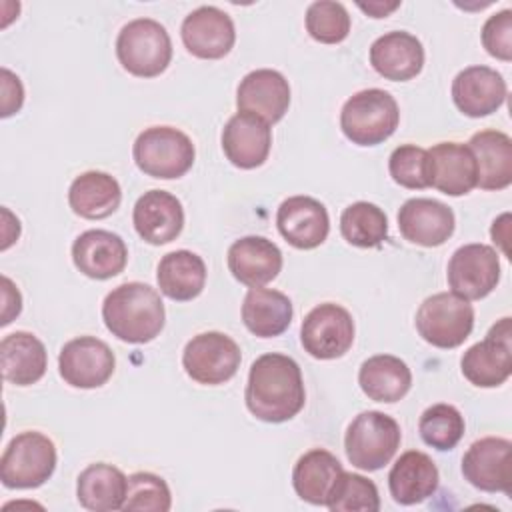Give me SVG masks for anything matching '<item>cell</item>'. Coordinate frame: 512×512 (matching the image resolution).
<instances>
[{
    "label": "cell",
    "instance_id": "6da1fadb",
    "mask_svg": "<svg viewBox=\"0 0 512 512\" xmlns=\"http://www.w3.org/2000/svg\"><path fill=\"white\" fill-rule=\"evenodd\" d=\"M244 400L250 414L262 422L280 424L294 418L306 402L296 360L276 352L258 356L250 366Z\"/></svg>",
    "mask_w": 512,
    "mask_h": 512
},
{
    "label": "cell",
    "instance_id": "7a4b0ae2",
    "mask_svg": "<svg viewBox=\"0 0 512 512\" xmlns=\"http://www.w3.org/2000/svg\"><path fill=\"white\" fill-rule=\"evenodd\" d=\"M106 328L122 342L144 344L154 340L164 328V302L160 294L142 282L116 286L102 304Z\"/></svg>",
    "mask_w": 512,
    "mask_h": 512
},
{
    "label": "cell",
    "instance_id": "3957f363",
    "mask_svg": "<svg viewBox=\"0 0 512 512\" xmlns=\"http://www.w3.org/2000/svg\"><path fill=\"white\" fill-rule=\"evenodd\" d=\"M400 122L396 100L380 88H368L352 94L340 112L344 136L358 146H376L388 140Z\"/></svg>",
    "mask_w": 512,
    "mask_h": 512
},
{
    "label": "cell",
    "instance_id": "277c9868",
    "mask_svg": "<svg viewBox=\"0 0 512 512\" xmlns=\"http://www.w3.org/2000/svg\"><path fill=\"white\" fill-rule=\"evenodd\" d=\"M402 440L398 422L378 410L360 412L348 426L344 450L352 466L374 472L384 468Z\"/></svg>",
    "mask_w": 512,
    "mask_h": 512
},
{
    "label": "cell",
    "instance_id": "5b68a950",
    "mask_svg": "<svg viewBox=\"0 0 512 512\" xmlns=\"http://www.w3.org/2000/svg\"><path fill=\"white\" fill-rule=\"evenodd\" d=\"M116 56L124 70L138 78L162 74L172 60V42L166 28L152 18H136L122 26L116 38Z\"/></svg>",
    "mask_w": 512,
    "mask_h": 512
},
{
    "label": "cell",
    "instance_id": "8992f818",
    "mask_svg": "<svg viewBox=\"0 0 512 512\" xmlns=\"http://www.w3.org/2000/svg\"><path fill=\"white\" fill-rule=\"evenodd\" d=\"M132 156L144 174L172 180L184 176L192 168L196 150L182 130L172 126H152L138 134Z\"/></svg>",
    "mask_w": 512,
    "mask_h": 512
},
{
    "label": "cell",
    "instance_id": "52a82bcc",
    "mask_svg": "<svg viewBox=\"0 0 512 512\" xmlns=\"http://www.w3.org/2000/svg\"><path fill=\"white\" fill-rule=\"evenodd\" d=\"M56 468V446L42 432L16 434L2 452L0 480L6 488H38Z\"/></svg>",
    "mask_w": 512,
    "mask_h": 512
},
{
    "label": "cell",
    "instance_id": "ba28073f",
    "mask_svg": "<svg viewBox=\"0 0 512 512\" xmlns=\"http://www.w3.org/2000/svg\"><path fill=\"white\" fill-rule=\"evenodd\" d=\"M474 328L472 304L454 294L438 292L428 296L416 312L418 334L436 348L460 346Z\"/></svg>",
    "mask_w": 512,
    "mask_h": 512
},
{
    "label": "cell",
    "instance_id": "9c48e42d",
    "mask_svg": "<svg viewBox=\"0 0 512 512\" xmlns=\"http://www.w3.org/2000/svg\"><path fill=\"white\" fill-rule=\"evenodd\" d=\"M460 368L464 378L480 388H496L512 374V322L510 318L498 320L482 342L470 346Z\"/></svg>",
    "mask_w": 512,
    "mask_h": 512
},
{
    "label": "cell",
    "instance_id": "30bf717a",
    "mask_svg": "<svg viewBox=\"0 0 512 512\" xmlns=\"http://www.w3.org/2000/svg\"><path fill=\"white\" fill-rule=\"evenodd\" d=\"M238 344L222 332H202L188 340L182 352V366L186 374L206 386L228 382L240 368Z\"/></svg>",
    "mask_w": 512,
    "mask_h": 512
},
{
    "label": "cell",
    "instance_id": "8fae6325",
    "mask_svg": "<svg viewBox=\"0 0 512 512\" xmlns=\"http://www.w3.org/2000/svg\"><path fill=\"white\" fill-rule=\"evenodd\" d=\"M300 342L318 360L340 358L354 342V320L340 304H318L302 320Z\"/></svg>",
    "mask_w": 512,
    "mask_h": 512
},
{
    "label": "cell",
    "instance_id": "7c38bea8",
    "mask_svg": "<svg viewBox=\"0 0 512 512\" xmlns=\"http://www.w3.org/2000/svg\"><path fill=\"white\" fill-rule=\"evenodd\" d=\"M448 284L454 294L466 300L488 296L500 280V260L492 246L464 244L448 262Z\"/></svg>",
    "mask_w": 512,
    "mask_h": 512
},
{
    "label": "cell",
    "instance_id": "4fadbf2b",
    "mask_svg": "<svg viewBox=\"0 0 512 512\" xmlns=\"http://www.w3.org/2000/svg\"><path fill=\"white\" fill-rule=\"evenodd\" d=\"M114 368V352L94 336H80L66 342L58 356V372L74 388H98L110 380Z\"/></svg>",
    "mask_w": 512,
    "mask_h": 512
},
{
    "label": "cell",
    "instance_id": "5bb4252c",
    "mask_svg": "<svg viewBox=\"0 0 512 512\" xmlns=\"http://www.w3.org/2000/svg\"><path fill=\"white\" fill-rule=\"evenodd\" d=\"M464 478L484 492H512V442L486 436L470 444L462 458Z\"/></svg>",
    "mask_w": 512,
    "mask_h": 512
},
{
    "label": "cell",
    "instance_id": "9a60e30c",
    "mask_svg": "<svg viewBox=\"0 0 512 512\" xmlns=\"http://www.w3.org/2000/svg\"><path fill=\"white\" fill-rule=\"evenodd\" d=\"M186 50L202 60L224 58L236 40L232 18L216 6H200L192 10L180 28Z\"/></svg>",
    "mask_w": 512,
    "mask_h": 512
},
{
    "label": "cell",
    "instance_id": "2e32d148",
    "mask_svg": "<svg viewBox=\"0 0 512 512\" xmlns=\"http://www.w3.org/2000/svg\"><path fill=\"white\" fill-rule=\"evenodd\" d=\"M236 106L238 112H248L274 124L282 120L290 106L288 80L270 68L252 70L238 84Z\"/></svg>",
    "mask_w": 512,
    "mask_h": 512
},
{
    "label": "cell",
    "instance_id": "e0dca14e",
    "mask_svg": "<svg viewBox=\"0 0 512 512\" xmlns=\"http://www.w3.org/2000/svg\"><path fill=\"white\" fill-rule=\"evenodd\" d=\"M276 224L284 240L300 250L320 246L330 232L326 206L310 196L286 198L278 208Z\"/></svg>",
    "mask_w": 512,
    "mask_h": 512
},
{
    "label": "cell",
    "instance_id": "ac0fdd59",
    "mask_svg": "<svg viewBox=\"0 0 512 512\" xmlns=\"http://www.w3.org/2000/svg\"><path fill=\"white\" fill-rule=\"evenodd\" d=\"M132 222L144 242L162 246L176 240L182 232L184 208L174 194L166 190H150L136 200Z\"/></svg>",
    "mask_w": 512,
    "mask_h": 512
},
{
    "label": "cell",
    "instance_id": "d6986e66",
    "mask_svg": "<svg viewBox=\"0 0 512 512\" xmlns=\"http://www.w3.org/2000/svg\"><path fill=\"white\" fill-rule=\"evenodd\" d=\"M454 212L434 198H410L398 210L400 234L418 246L434 248L454 232Z\"/></svg>",
    "mask_w": 512,
    "mask_h": 512
},
{
    "label": "cell",
    "instance_id": "ffe728a7",
    "mask_svg": "<svg viewBox=\"0 0 512 512\" xmlns=\"http://www.w3.org/2000/svg\"><path fill=\"white\" fill-rule=\"evenodd\" d=\"M270 146V124L254 114L236 112L222 130V150L236 168L252 170L262 166L270 154Z\"/></svg>",
    "mask_w": 512,
    "mask_h": 512
},
{
    "label": "cell",
    "instance_id": "44dd1931",
    "mask_svg": "<svg viewBox=\"0 0 512 512\" xmlns=\"http://www.w3.org/2000/svg\"><path fill=\"white\" fill-rule=\"evenodd\" d=\"M452 100L464 116H488L504 104L506 80L494 68L468 66L452 82Z\"/></svg>",
    "mask_w": 512,
    "mask_h": 512
},
{
    "label": "cell",
    "instance_id": "7402d4cb",
    "mask_svg": "<svg viewBox=\"0 0 512 512\" xmlns=\"http://www.w3.org/2000/svg\"><path fill=\"white\" fill-rule=\"evenodd\" d=\"M72 260L84 276L108 280L124 270L128 248L114 232L86 230L72 244Z\"/></svg>",
    "mask_w": 512,
    "mask_h": 512
},
{
    "label": "cell",
    "instance_id": "603a6c76",
    "mask_svg": "<svg viewBox=\"0 0 512 512\" xmlns=\"http://www.w3.org/2000/svg\"><path fill=\"white\" fill-rule=\"evenodd\" d=\"M226 260L232 276L250 288L272 282L282 270L280 248L264 236H244L236 240L228 248Z\"/></svg>",
    "mask_w": 512,
    "mask_h": 512
},
{
    "label": "cell",
    "instance_id": "cb8c5ba5",
    "mask_svg": "<svg viewBox=\"0 0 512 512\" xmlns=\"http://www.w3.org/2000/svg\"><path fill=\"white\" fill-rule=\"evenodd\" d=\"M370 64L386 80H410L420 74L424 66L422 42L404 30L386 32L372 42Z\"/></svg>",
    "mask_w": 512,
    "mask_h": 512
},
{
    "label": "cell",
    "instance_id": "d4e9b609",
    "mask_svg": "<svg viewBox=\"0 0 512 512\" xmlns=\"http://www.w3.org/2000/svg\"><path fill=\"white\" fill-rule=\"evenodd\" d=\"M430 186L448 196H464L476 188L478 168L472 150L458 142H440L428 150Z\"/></svg>",
    "mask_w": 512,
    "mask_h": 512
},
{
    "label": "cell",
    "instance_id": "484cf974",
    "mask_svg": "<svg viewBox=\"0 0 512 512\" xmlns=\"http://www.w3.org/2000/svg\"><path fill=\"white\" fill-rule=\"evenodd\" d=\"M438 468L432 458L420 450L404 452L388 474L392 498L402 506H412L430 498L438 488Z\"/></svg>",
    "mask_w": 512,
    "mask_h": 512
},
{
    "label": "cell",
    "instance_id": "4316f807",
    "mask_svg": "<svg viewBox=\"0 0 512 512\" xmlns=\"http://www.w3.org/2000/svg\"><path fill=\"white\" fill-rule=\"evenodd\" d=\"M478 168L476 186L482 190H502L512 182V140L500 130H480L466 144Z\"/></svg>",
    "mask_w": 512,
    "mask_h": 512
},
{
    "label": "cell",
    "instance_id": "83f0119b",
    "mask_svg": "<svg viewBox=\"0 0 512 512\" xmlns=\"http://www.w3.org/2000/svg\"><path fill=\"white\" fill-rule=\"evenodd\" d=\"M342 472V464L332 452L314 448L302 454L294 464L292 486L302 500L316 506H326Z\"/></svg>",
    "mask_w": 512,
    "mask_h": 512
},
{
    "label": "cell",
    "instance_id": "f1b7e54d",
    "mask_svg": "<svg viewBox=\"0 0 512 512\" xmlns=\"http://www.w3.org/2000/svg\"><path fill=\"white\" fill-rule=\"evenodd\" d=\"M122 190L114 176L88 170L74 178L68 190V204L74 214L88 220H100L114 214L120 206Z\"/></svg>",
    "mask_w": 512,
    "mask_h": 512
},
{
    "label": "cell",
    "instance_id": "f546056e",
    "mask_svg": "<svg viewBox=\"0 0 512 512\" xmlns=\"http://www.w3.org/2000/svg\"><path fill=\"white\" fill-rule=\"evenodd\" d=\"M362 392L374 402H398L412 386V374L404 360L392 354H376L362 362L358 372Z\"/></svg>",
    "mask_w": 512,
    "mask_h": 512
},
{
    "label": "cell",
    "instance_id": "4dcf8cb0",
    "mask_svg": "<svg viewBox=\"0 0 512 512\" xmlns=\"http://www.w3.org/2000/svg\"><path fill=\"white\" fill-rule=\"evenodd\" d=\"M2 374L10 384L30 386L46 372V348L30 332L18 330L0 342Z\"/></svg>",
    "mask_w": 512,
    "mask_h": 512
},
{
    "label": "cell",
    "instance_id": "1f68e13d",
    "mask_svg": "<svg viewBox=\"0 0 512 512\" xmlns=\"http://www.w3.org/2000/svg\"><path fill=\"white\" fill-rule=\"evenodd\" d=\"M128 478L112 464L96 462L84 468L76 482L80 506L92 512L122 510L126 500Z\"/></svg>",
    "mask_w": 512,
    "mask_h": 512
},
{
    "label": "cell",
    "instance_id": "d6a6232c",
    "mask_svg": "<svg viewBox=\"0 0 512 512\" xmlns=\"http://www.w3.org/2000/svg\"><path fill=\"white\" fill-rule=\"evenodd\" d=\"M242 322L254 336H280L292 322V302L278 290L250 288L242 302Z\"/></svg>",
    "mask_w": 512,
    "mask_h": 512
},
{
    "label": "cell",
    "instance_id": "836d02e7",
    "mask_svg": "<svg viewBox=\"0 0 512 512\" xmlns=\"http://www.w3.org/2000/svg\"><path fill=\"white\" fill-rule=\"evenodd\" d=\"M156 280L164 296L176 302H188L204 290L206 264L190 250H176L162 256Z\"/></svg>",
    "mask_w": 512,
    "mask_h": 512
},
{
    "label": "cell",
    "instance_id": "e575fe53",
    "mask_svg": "<svg viewBox=\"0 0 512 512\" xmlns=\"http://www.w3.org/2000/svg\"><path fill=\"white\" fill-rule=\"evenodd\" d=\"M340 232L344 240L358 248L380 246L388 236V220L382 208L372 202H354L340 216Z\"/></svg>",
    "mask_w": 512,
    "mask_h": 512
},
{
    "label": "cell",
    "instance_id": "d590c367",
    "mask_svg": "<svg viewBox=\"0 0 512 512\" xmlns=\"http://www.w3.org/2000/svg\"><path fill=\"white\" fill-rule=\"evenodd\" d=\"M422 440L436 450H452L464 436V418L452 404H432L420 416Z\"/></svg>",
    "mask_w": 512,
    "mask_h": 512
},
{
    "label": "cell",
    "instance_id": "8d00e7d4",
    "mask_svg": "<svg viewBox=\"0 0 512 512\" xmlns=\"http://www.w3.org/2000/svg\"><path fill=\"white\" fill-rule=\"evenodd\" d=\"M326 506L332 512H378V488L372 480L360 474L342 472Z\"/></svg>",
    "mask_w": 512,
    "mask_h": 512
},
{
    "label": "cell",
    "instance_id": "74e56055",
    "mask_svg": "<svg viewBox=\"0 0 512 512\" xmlns=\"http://www.w3.org/2000/svg\"><path fill=\"white\" fill-rule=\"evenodd\" d=\"M388 170L392 180L404 188L422 190L430 186V154L420 146L402 144L394 148L388 158Z\"/></svg>",
    "mask_w": 512,
    "mask_h": 512
},
{
    "label": "cell",
    "instance_id": "f35d334b",
    "mask_svg": "<svg viewBox=\"0 0 512 512\" xmlns=\"http://www.w3.org/2000/svg\"><path fill=\"white\" fill-rule=\"evenodd\" d=\"M306 30L316 42L338 44L350 32V16L340 2H312L306 10Z\"/></svg>",
    "mask_w": 512,
    "mask_h": 512
},
{
    "label": "cell",
    "instance_id": "ab89813d",
    "mask_svg": "<svg viewBox=\"0 0 512 512\" xmlns=\"http://www.w3.org/2000/svg\"><path fill=\"white\" fill-rule=\"evenodd\" d=\"M172 506V496L168 484L152 472H136L128 476L126 500L122 510L140 512H168Z\"/></svg>",
    "mask_w": 512,
    "mask_h": 512
},
{
    "label": "cell",
    "instance_id": "60d3db41",
    "mask_svg": "<svg viewBox=\"0 0 512 512\" xmlns=\"http://www.w3.org/2000/svg\"><path fill=\"white\" fill-rule=\"evenodd\" d=\"M482 44L486 52L498 60H512V12L500 10L492 14L482 26Z\"/></svg>",
    "mask_w": 512,
    "mask_h": 512
},
{
    "label": "cell",
    "instance_id": "b9f144b4",
    "mask_svg": "<svg viewBox=\"0 0 512 512\" xmlns=\"http://www.w3.org/2000/svg\"><path fill=\"white\" fill-rule=\"evenodd\" d=\"M24 102V88L18 76L8 68H2V116L8 118L20 110Z\"/></svg>",
    "mask_w": 512,
    "mask_h": 512
},
{
    "label": "cell",
    "instance_id": "7bdbcfd3",
    "mask_svg": "<svg viewBox=\"0 0 512 512\" xmlns=\"http://www.w3.org/2000/svg\"><path fill=\"white\" fill-rule=\"evenodd\" d=\"M400 6V2H390V4H386V2H368V4H358V8L360 10H364L366 14H370L372 18H386L392 10H396Z\"/></svg>",
    "mask_w": 512,
    "mask_h": 512
}]
</instances>
